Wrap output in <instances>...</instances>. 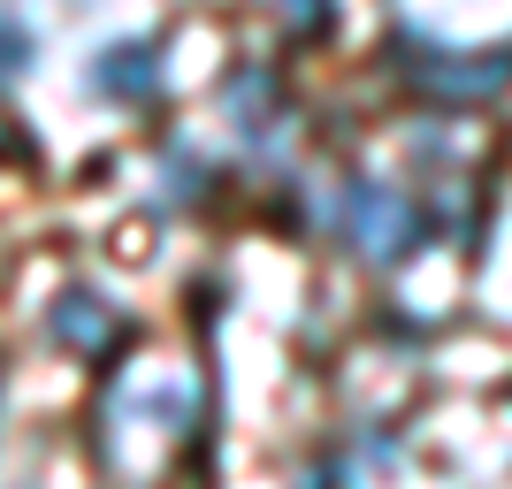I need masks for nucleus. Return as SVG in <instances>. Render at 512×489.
I'll use <instances>...</instances> for the list:
<instances>
[{
	"mask_svg": "<svg viewBox=\"0 0 512 489\" xmlns=\"http://www.w3.org/2000/svg\"><path fill=\"white\" fill-rule=\"evenodd\" d=\"M222 92H230V115L245 130H268V115H276V77H268V69H237Z\"/></svg>",
	"mask_w": 512,
	"mask_h": 489,
	"instance_id": "39448f33",
	"label": "nucleus"
},
{
	"mask_svg": "<svg viewBox=\"0 0 512 489\" xmlns=\"http://www.w3.org/2000/svg\"><path fill=\"white\" fill-rule=\"evenodd\" d=\"M398 69H406L413 85L428 92V100H444V107H474V100H497V92L512 85V46H398Z\"/></svg>",
	"mask_w": 512,
	"mask_h": 489,
	"instance_id": "f257e3e1",
	"label": "nucleus"
},
{
	"mask_svg": "<svg viewBox=\"0 0 512 489\" xmlns=\"http://www.w3.org/2000/svg\"><path fill=\"white\" fill-rule=\"evenodd\" d=\"M31 69V31L16 23V8L0 0V77H23Z\"/></svg>",
	"mask_w": 512,
	"mask_h": 489,
	"instance_id": "0eeeda50",
	"label": "nucleus"
},
{
	"mask_svg": "<svg viewBox=\"0 0 512 489\" xmlns=\"http://www.w3.org/2000/svg\"><path fill=\"white\" fill-rule=\"evenodd\" d=\"M46 337L62 344V352L100 360V352H115V344H123V314H115V298L85 291V283H69V291L46 306Z\"/></svg>",
	"mask_w": 512,
	"mask_h": 489,
	"instance_id": "7ed1b4c3",
	"label": "nucleus"
},
{
	"mask_svg": "<svg viewBox=\"0 0 512 489\" xmlns=\"http://www.w3.org/2000/svg\"><path fill=\"white\" fill-rule=\"evenodd\" d=\"M23 153H31V138H23V123L0 107V161H23Z\"/></svg>",
	"mask_w": 512,
	"mask_h": 489,
	"instance_id": "1a4fd4ad",
	"label": "nucleus"
},
{
	"mask_svg": "<svg viewBox=\"0 0 512 489\" xmlns=\"http://www.w3.org/2000/svg\"><path fill=\"white\" fill-rule=\"evenodd\" d=\"M92 85L115 92V100H153V85H161V54H153V39H115V46H100Z\"/></svg>",
	"mask_w": 512,
	"mask_h": 489,
	"instance_id": "20e7f679",
	"label": "nucleus"
},
{
	"mask_svg": "<svg viewBox=\"0 0 512 489\" xmlns=\"http://www.w3.org/2000/svg\"><path fill=\"white\" fill-rule=\"evenodd\" d=\"M344 245H352L367 268H390V260H406L413 245H421V207H413L398 184L360 176V184L344 192Z\"/></svg>",
	"mask_w": 512,
	"mask_h": 489,
	"instance_id": "f03ea898",
	"label": "nucleus"
},
{
	"mask_svg": "<svg viewBox=\"0 0 512 489\" xmlns=\"http://www.w3.org/2000/svg\"><path fill=\"white\" fill-rule=\"evenodd\" d=\"M207 192V176H199L192 153H169V199H199Z\"/></svg>",
	"mask_w": 512,
	"mask_h": 489,
	"instance_id": "6e6552de",
	"label": "nucleus"
},
{
	"mask_svg": "<svg viewBox=\"0 0 512 489\" xmlns=\"http://www.w3.org/2000/svg\"><path fill=\"white\" fill-rule=\"evenodd\" d=\"M283 16V31H299V39H321L329 23H337V0H268Z\"/></svg>",
	"mask_w": 512,
	"mask_h": 489,
	"instance_id": "423d86ee",
	"label": "nucleus"
}]
</instances>
